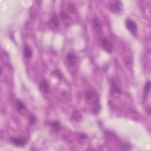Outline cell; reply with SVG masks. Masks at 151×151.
Segmentation results:
<instances>
[{
    "instance_id": "8",
    "label": "cell",
    "mask_w": 151,
    "mask_h": 151,
    "mask_svg": "<svg viewBox=\"0 0 151 151\" xmlns=\"http://www.w3.org/2000/svg\"><path fill=\"white\" fill-rule=\"evenodd\" d=\"M60 24V21L57 17L56 16H53L51 19H50L48 22V25L49 27L51 29H57Z\"/></svg>"
},
{
    "instance_id": "5",
    "label": "cell",
    "mask_w": 151,
    "mask_h": 151,
    "mask_svg": "<svg viewBox=\"0 0 151 151\" xmlns=\"http://www.w3.org/2000/svg\"><path fill=\"white\" fill-rule=\"evenodd\" d=\"M10 142L17 147H24L28 142V139L23 137H11L10 138Z\"/></svg>"
},
{
    "instance_id": "13",
    "label": "cell",
    "mask_w": 151,
    "mask_h": 151,
    "mask_svg": "<svg viewBox=\"0 0 151 151\" xmlns=\"http://www.w3.org/2000/svg\"><path fill=\"white\" fill-rule=\"evenodd\" d=\"M15 107L19 112H21L25 109V104L19 100H17L15 102Z\"/></svg>"
},
{
    "instance_id": "4",
    "label": "cell",
    "mask_w": 151,
    "mask_h": 151,
    "mask_svg": "<svg viewBox=\"0 0 151 151\" xmlns=\"http://www.w3.org/2000/svg\"><path fill=\"white\" fill-rule=\"evenodd\" d=\"M101 46L103 50L108 53H111L113 50V44L111 41L107 38L104 37L101 40Z\"/></svg>"
},
{
    "instance_id": "6",
    "label": "cell",
    "mask_w": 151,
    "mask_h": 151,
    "mask_svg": "<svg viewBox=\"0 0 151 151\" xmlns=\"http://www.w3.org/2000/svg\"><path fill=\"white\" fill-rule=\"evenodd\" d=\"M65 62L69 66L76 65L78 62V59L76 55L73 52H69L67 54L65 57Z\"/></svg>"
},
{
    "instance_id": "14",
    "label": "cell",
    "mask_w": 151,
    "mask_h": 151,
    "mask_svg": "<svg viewBox=\"0 0 151 151\" xmlns=\"http://www.w3.org/2000/svg\"><path fill=\"white\" fill-rule=\"evenodd\" d=\"M51 129L54 132H58L61 129V124L58 121H54L51 123Z\"/></svg>"
},
{
    "instance_id": "9",
    "label": "cell",
    "mask_w": 151,
    "mask_h": 151,
    "mask_svg": "<svg viewBox=\"0 0 151 151\" xmlns=\"http://www.w3.org/2000/svg\"><path fill=\"white\" fill-rule=\"evenodd\" d=\"M83 119V116L81 113L77 110H74L71 115V120L73 122H80Z\"/></svg>"
},
{
    "instance_id": "10",
    "label": "cell",
    "mask_w": 151,
    "mask_h": 151,
    "mask_svg": "<svg viewBox=\"0 0 151 151\" xmlns=\"http://www.w3.org/2000/svg\"><path fill=\"white\" fill-rule=\"evenodd\" d=\"M39 90L42 93H46L48 92L49 90V84L45 80H42L40 83Z\"/></svg>"
},
{
    "instance_id": "17",
    "label": "cell",
    "mask_w": 151,
    "mask_h": 151,
    "mask_svg": "<svg viewBox=\"0 0 151 151\" xmlns=\"http://www.w3.org/2000/svg\"><path fill=\"white\" fill-rule=\"evenodd\" d=\"M28 121H29V123L31 125L34 124L36 123V122H37L36 117L34 114H30L29 115V116H28Z\"/></svg>"
},
{
    "instance_id": "16",
    "label": "cell",
    "mask_w": 151,
    "mask_h": 151,
    "mask_svg": "<svg viewBox=\"0 0 151 151\" xmlns=\"http://www.w3.org/2000/svg\"><path fill=\"white\" fill-rule=\"evenodd\" d=\"M51 75L53 76H54L55 77L57 78H58V80H61L63 79V74H62V73H61V71H60V70H54V71L51 73Z\"/></svg>"
},
{
    "instance_id": "11",
    "label": "cell",
    "mask_w": 151,
    "mask_h": 151,
    "mask_svg": "<svg viewBox=\"0 0 151 151\" xmlns=\"http://www.w3.org/2000/svg\"><path fill=\"white\" fill-rule=\"evenodd\" d=\"M60 17H61L62 21H63V22L64 23V24L65 25H67L68 24H69L70 19H71V18L65 12H64L63 11H61V12H60Z\"/></svg>"
},
{
    "instance_id": "15",
    "label": "cell",
    "mask_w": 151,
    "mask_h": 151,
    "mask_svg": "<svg viewBox=\"0 0 151 151\" xmlns=\"http://www.w3.org/2000/svg\"><path fill=\"white\" fill-rule=\"evenodd\" d=\"M150 82L149 80H147L145 83V84L144 86V89H143L144 94L145 96H147L150 92Z\"/></svg>"
},
{
    "instance_id": "12",
    "label": "cell",
    "mask_w": 151,
    "mask_h": 151,
    "mask_svg": "<svg viewBox=\"0 0 151 151\" xmlns=\"http://www.w3.org/2000/svg\"><path fill=\"white\" fill-rule=\"evenodd\" d=\"M24 55L25 58L27 59H30L32 55V51L28 45H25L24 49Z\"/></svg>"
},
{
    "instance_id": "3",
    "label": "cell",
    "mask_w": 151,
    "mask_h": 151,
    "mask_svg": "<svg viewBox=\"0 0 151 151\" xmlns=\"http://www.w3.org/2000/svg\"><path fill=\"white\" fill-rule=\"evenodd\" d=\"M110 11L114 14H120L123 10V4L120 1L113 2L110 6Z\"/></svg>"
},
{
    "instance_id": "7",
    "label": "cell",
    "mask_w": 151,
    "mask_h": 151,
    "mask_svg": "<svg viewBox=\"0 0 151 151\" xmlns=\"http://www.w3.org/2000/svg\"><path fill=\"white\" fill-rule=\"evenodd\" d=\"M92 27L96 32H100L102 28V24L99 18L94 17L92 21Z\"/></svg>"
},
{
    "instance_id": "2",
    "label": "cell",
    "mask_w": 151,
    "mask_h": 151,
    "mask_svg": "<svg viewBox=\"0 0 151 151\" xmlns=\"http://www.w3.org/2000/svg\"><path fill=\"white\" fill-rule=\"evenodd\" d=\"M110 91H111V95L113 97H119L120 96L122 92L116 80L114 77H111L110 78Z\"/></svg>"
},
{
    "instance_id": "1",
    "label": "cell",
    "mask_w": 151,
    "mask_h": 151,
    "mask_svg": "<svg viewBox=\"0 0 151 151\" xmlns=\"http://www.w3.org/2000/svg\"><path fill=\"white\" fill-rule=\"evenodd\" d=\"M124 24L127 29H128L129 31L134 37H137L138 33V29L136 23L133 20L128 18H126V19L125 20Z\"/></svg>"
}]
</instances>
